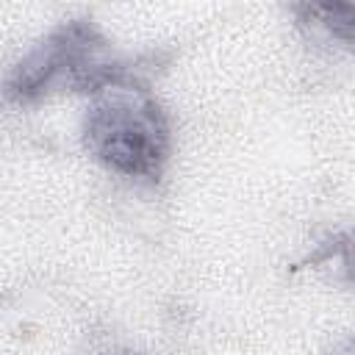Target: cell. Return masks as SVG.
Here are the masks:
<instances>
[{"label": "cell", "instance_id": "obj_2", "mask_svg": "<svg viewBox=\"0 0 355 355\" xmlns=\"http://www.w3.org/2000/svg\"><path fill=\"white\" fill-rule=\"evenodd\" d=\"M136 83L130 64L111 58V44L86 22L72 19L42 39L8 75L6 97L33 103L50 92H103L111 86Z\"/></svg>", "mask_w": 355, "mask_h": 355}, {"label": "cell", "instance_id": "obj_1", "mask_svg": "<svg viewBox=\"0 0 355 355\" xmlns=\"http://www.w3.org/2000/svg\"><path fill=\"white\" fill-rule=\"evenodd\" d=\"M83 147L111 172L158 180L172 150L169 119L147 89L111 86L97 92L86 108Z\"/></svg>", "mask_w": 355, "mask_h": 355}]
</instances>
